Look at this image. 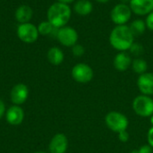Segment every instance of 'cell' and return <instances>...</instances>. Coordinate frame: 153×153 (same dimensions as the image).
Wrapping results in <instances>:
<instances>
[{"label": "cell", "mask_w": 153, "mask_h": 153, "mask_svg": "<svg viewBox=\"0 0 153 153\" xmlns=\"http://www.w3.org/2000/svg\"><path fill=\"white\" fill-rule=\"evenodd\" d=\"M34 153H48V152H43V151H39V152H34Z\"/></svg>", "instance_id": "33"}, {"label": "cell", "mask_w": 153, "mask_h": 153, "mask_svg": "<svg viewBox=\"0 0 153 153\" xmlns=\"http://www.w3.org/2000/svg\"><path fill=\"white\" fill-rule=\"evenodd\" d=\"M147 142L148 144L153 148V126H152L147 133Z\"/></svg>", "instance_id": "26"}, {"label": "cell", "mask_w": 153, "mask_h": 153, "mask_svg": "<svg viewBox=\"0 0 153 153\" xmlns=\"http://www.w3.org/2000/svg\"><path fill=\"white\" fill-rule=\"evenodd\" d=\"M129 6L136 15H148L153 11V0H131Z\"/></svg>", "instance_id": "11"}, {"label": "cell", "mask_w": 153, "mask_h": 153, "mask_svg": "<svg viewBox=\"0 0 153 153\" xmlns=\"http://www.w3.org/2000/svg\"><path fill=\"white\" fill-rule=\"evenodd\" d=\"M74 10L80 16H87L91 13L93 4L90 0H77L74 3Z\"/></svg>", "instance_id": "16"}, {"label": "cell", "mask_w": 153, "mask_h": 153, "mask_svg": "<svg viewBox=\"0 0 153 153\" xmlns=\"http://www.w3.org/2000/svg\"><path fill=\"white\" fill-rule=\"evenodd\" d=\"M137 87L142 94L153 96V72H146L139 75Z\"/></svg>", "instance_id": "12"}, {"label": "cell", "mask_w": 153, "mask_h": 153, "mask_svg": "<svg viewBox=\"0 0 153 153\" xmlns=\"http://www.w3.org/2000/svg\"><path fill=\"white\" fill-rule=\"evenodd\" d=\"M130 1H131V0H119L120 3H122V4H129Z\"/></svg>", "instance_id": "29"}, {"label": "cell", "mask_w": 153, "mask_h": 153, "mask_svg": "<svg viewBox=\"0 0 153 153\" xmlns=\"http://www.w3.org/2000/svg\"><path fill=\"white\" fill-rule=\"evenodd\" d=\"M56 36L61 45L68 48H72L77 44L79 39L77 30L71 26H64L57 29Z\"/></svg>", "instance_id": "7"}, {"label": "cell", "mask_w": 153, "mask_h": 153, "mask_svg": "<svg viewBox=\"0 0 153 153\" xmlns=\"http://www.w3.org/2000/svg\"><path fill=\"white\" fill-rule=\"evenodd\" d=\"M132 57L129 53L126 51L118 52L113 60V65L115 69L118 72H125L128 70L132 65Z\"/></svg>", "instance_id": "14"}, {"label": "cell", "mask_w": 153, "mask_h": 153, "mask_svg": "<svg viewBox=\"0 0 153 153\" xmlns=\"http://www.w3.org/2000/svg\"><path fill=\"white\" fill-rule=\"evenodd\" d=\"M145 23H146L147 29L153 31V11L147 15L146 20H145Z\"/></svg>", "instance_id": "24"}, {"label": "cell", "mask_w": 153, "mask_h": 153, "mask_svg": "<svg viewBox=\"0 0 153 153\" xmlns=\"http://www.w3.org/2000/svg\"><path fill=\"white\" fill-rule=\"evenodd\" d=\"M134 113L141 117H151L153 115V99L147 95L136 96L132 103Z\"/></svg>", "instance_id": "4"}, {"label": "cell", "mask_w": 153, "mask_h": 153, "mask_svg": "<svg viewBox=\"0 0 153 153\" xmlns=\"http://www.w3.org/2000/svg\"><path fill=\"white\" fill-rule=\"evenodd\" d=\"M95 1H97L98 3H100V4H106V3H108L109 0H95Z\"/></svg>", "instance_id": "30"}, {"label": "cell", "mask_w": 153, "mask_h": 153, "mask_svg": "<svg viewBox=\"0 0 153 153\" xmlns=\"http://www.w3.org/2000/svg\"><path fill=\"white\" fill-rule=\"evenodd\" d=\"M56 28H55L48 21L42 22L38 26L39 33L40 35H43V36H48V35L52 34L54 32V30H56Z\"/></svg>", "instance_id": "20"}, {"label": "cell", "mask_w": 153, "mask_h": 153, "mask_svg": "<svg viewBox=\"0 0 153 153\" xmlns=\"http://www.w3.org/2000/svg\"><path fill=\"white\" fill-rule=\"evenodd\" d=\"M17 36L24 43L31 44L34 43L39 38L38 27L30 22L21 23L17 28Z\"/></svg>", "instance_id": "8"}, {"label": "cell", "mask_w": 153, "mask_h": 153, "mask_svg": "<svg viewBox=\"0 0 153 153\" xmlns=\"http://www.w3.org/2000/svg\"><path fill=\"white\" fill-rule=\"evenodd\" d=\"M72 53L74 56L80 57L84 55L85 53V48L81 44H75L74 46L72 47Z\"/></svg>", "instance_id": "22"}, {"label": "cell", "mask_w": 153, "mask_h": 153, "mask_svg": "<svg viewBox=\"0 0 153 153\" xmlns=\"http://www.w3.org/2000/svg\"><path fill=\"white\" fill-rule=\"evenodd\" d=\"M68 139L64 134H55L49 142L48 151L50 153H65L68 149Z\"/></svg>", "instance_id": "10"}, {"label": "cell", "mask_w": 153, "mask_h": 153, "mask_svg": "<svg viewBox=\"0 0 153 153\" xmlns=\"http://www.w3.org/2000/svg\"><path fill=\"white\" fill-rule=\"evenodd\" d=\"M57 2L59 3H63V4H69L73 2H74L75 0H56Z\"/></svg>", "instance_id": "28"}, {"label": "cell", "mask_w": 153, "mask_h": 153, "mask_svg": "<svg viewBox=\"0 0 153 153\" xmlns=\"http://www.w3.org/2000/svg\"><path fill=\"white\" fill-rule=\"evenodd\" d=\"M130 153H139V151L138 150H133Z\"/></svg>", "instance_id": "31"}, {"label": "cell", "mask_w": 153, "mask_h": 153, "mask_svg": "<svg viewBox=\"0 0 153 153\" xmlns=\"http://www.w3.org/2000/svg\"><path fill=\"white\" fill-rule=\"evenodd\" d=\"M108 39L113 48L122 52L129 50L134 42V36L128 25H116L111 30Z\"/></svg>", "instance_id": "1"}, {"label": "cell", "mask_w": 153, "mask_h": 153, "mask_svg": "<svg viewBox=\"0 0 153 153\" xmlns=\"http://www.w3.org/2000/svg\"><path fill=\"white\" fill-rule=\"evenodd\" d=\"M150 118H151V124L152 125V126H153V115L151 117H150Z\"/></svg>", "instance_id": "32"}, {"label": "cell", "mask_w": 153, "mask_h": 153, "mask_svg": "<svg viewBox=\"0 0 153 153\" xmlns=\"http://www.w3.org/2000/svg\"><path fill=\"white\" fill-rule=\"evenodd\" d=\"M29 97V88L24 83L15 84L10 92V99L13 105H22Z\"/></svg>", "instance_id": "9"}, {"label": "cell", "mask_w": 153, "mask_h": 153, "mask_svg": "<svg viewBox=\"0 0 153 153\" xmlns=\"http://www.w3.org/2000/svg\"><path fill=\"white\" fill-rule=\"evenodd\" d=\"M128 26H129V28H130V30H131V31L134 37L142 36L145 32L146 28H147L145 21H143L142 19L134 20Z\"/></svg>", "instance_id": "18"}, {"label": "cell", "mask_w": 153, "mask_h": 153, "mask_svg": "<svg viewBox=\"0 0 153 153\" xmlns=\"http://www.w3.org/2000/svg\"><path fill=\"white\" fill-rule=\"evenodd\" d=\"M71 75L76 82L85 84L93 79L94 72L91 66L88 64L78 63L72 68Z\"/></svg>", "instance_id": "6"}, {"label": "cell", "mask_w": 153, "mask_h": 153, "mask_svg": "<svg viewBox=\"0 0 153 153\" xmlns=\"http://www.w3.org/2000/svg\"><path fill=\"white\" fill-rule=\"evenodd\" d=\"M32 14H33V11L30 8V6L27 4H22L16 9L14 17L16 21L21 24V23L30 22V19L32 18Z\"/></svg>", "instance_id": "15"}, {"label": "cell", "mask_w": 153, "mask_h": 153, "mask_svg": "<svg viewBox=\"0 0 153 153\" xmlns=\"http://www.w3.org/2000/svg\"><path fill=\"white\" fill-rule=\"evenodd\" d=\"M47 56H48V60L49 61V63L52 64L53 65H61L64 62V59H65L64 52L58 47L50 48L48 49V51Z\"/></svg>", "instance_id": "17"}, {"label": "cell", "mask_w": 153, "mask_h": 153, "mask_svg": "<svg viewBox=\"0 0 153 153\" xmlns=\"http://www.w3.org/2000/svg\"><path fill=\"white\" fill-rule=\"evenodd\" d=\"M139 153H153V148L151 147L149 144H144L143 146H141L139 149Z\"/></svg>", "instance_id": "25"}, {"label": "cell", "mask_w": 153, "mask_h": 153, "mask_svg": "<svg viewBox=\"0 0 153 153\" xmlns=\"http://www.w3.org/2000/svg\"><path fill=\"white\" fill-rule=\"evenodd\" d=\"M5 112H6V110H5V105L4 103V101L2 100H0V119L5 115Z\"/></svg>", "instance_id": "27"}, {"label": "cell", "mask_w": 153, "mask_h": 153, "mask_svg": "<svg viewBox=\"0 0 153 153\" xmlns=\"http://www.w3.org/2000/svg\"><path fill=\"white\" fill-rule=\"evenodd\" d=\"M132 10L129 4H117L110 12V19L116 25H126L132 18Z\"/></svg>", "instance_id": "5"}, {"label": "cell", "mask_w": 153, "mask_h": 153, "mask_svg": "<svg viewBox=\"0 0 153 153\" xmlns=\"http://www.w3.org/2000/svg\"><path fill=\"white\" fill-rule=\"evenodd\" d=\"M131 66H132L133 71L139 75L146 73L148 69L147 62L143 58H141V57H136L135 59H134Z\"/></svg>", "instance_id": "19"}, {"label": "cell", "mask_w": 153, "mask_h": 153, "mask_svg": "<svg viewBox=\"0 0 153 153\" xmlns=\"http://www.w3.org/2000/svg\"><path fill=\"white\" fill-rule=\"evenodd\" d=\"M5 119L11 126H19L24 119V111L21 106L13 105L5 112Z\"/></svg>", "instance_id": "13"}, {"label": "cell", "mask_w": 153, "mask_h": 153, "mask_svg": "<svg viewBox=\"0 0 153 153\" xmlns=\"http://www.w3.org/2000/svg\"><path fill=\"white\" fill-rule=\"evenodd\" d=\"M72 16L71 7L63 3L56 2L51 4L47 13L48 21L56 29L66 26Z\"/></svg>", "instance_id": "2"}, {"label": "cell", "mask_w": 153, "mask_h": 153, "mask_svg": "<svg viewBox=\"0 0 153 153\" xmlns=\"http://www.w3.org/2000/svg\"><path fill=\"white\" fill-rule=\"evenodd\" d=\"M105 124L109 130L116 134H119L122 131L127 130L129 120L125 114L113 110L106 115Z\"/></svg>", "instance_id": "3"}, {"label": "cell", "mask_w": 153, "mask_h": 153, "mask_svg": "<svg viewBox=\"0 0 153 153\" xmlns=\"http://www.w3.org/2000/svg\"><path fill=\"white\" fill-rule=\"evenodd\" d=\"M129 52H130V55H133V56H134L139 57L140 56H142V55L143 54V52H144V48L143 47L142 44L134 42L133 45L131 46V48H129Z\"/></svg>", "instance_id": "21"}, {"label": "cell", "mask_w": 153, "mask_h": 153, "mask_svg": "<svg viewBox=\"0 0 153 153\" xmlns=\"http://www.w3.org/2000/svg\"><path fill=\"white\" fill-rule=\"evenodd\" d=\"M117 135H118V139L121 143H127L130 139V134L127 132V130L120 132L119 134H117Z\"/></svg>", "instance_id": "23"}]
</instances>
